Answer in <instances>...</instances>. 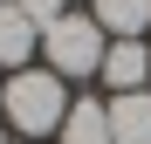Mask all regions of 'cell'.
<instances>
[{
    "label": "cell",
    "instance_id": "6da1fadb",
    "mask_svg": "<svg viewBox=\"0 0 151 144\" xmlns=\"http://www.w3.org/2000/svg\"><path fill=\"white\" fill-rule=\"evenodd\" d=\"M0 110H7V124L21 137H48V130H62V117H69V96H62V76L55 69H14L7 82H0Z\"/></svg>",
    "mask_w": 151,
    "mask_h": 144
},
{
    "label": "cell",
    "instance_id": "7a4b0ae2",
    "mask_svg": "<svg viewBox=\"0 0 151 144\" xmlns=\"http://www.w3.org/2000/svg\"><path fill=\"white\" fill-rule=\"evenodd\" d=\"M41 48H48V69H55L62 82H76V76H103L110 34L96 28V14H55L41 28Z\"/></svg>",
    "mask_w": 151,
    "mask_h": 144
},
{
    "label": "cell",
    "instance_id": "3957f363",
    "mask_svg": "<svg viewBox=\"0 0 151 144\" xmlns=\"http://www.w3.org/2000/svg\"><path fill=\"white\" fill-rule=\"evenodd\" d=\"M35 41H41V21L21 7V0H7V7H0V69H28Z\"/></svg>",
    "mask_w": 151,
    "mask_h": 144
},
{
    "label": "cell",
    "instance_id": "277c9868",
    "mask_svg": "<svg viewBox=\"0 0 151 144\" xmlns=\"http://www.w3.org/2000/svg\"><path fill=\"white\" fill-rule=\"evenodd\" d=\"M103 82H110L117 96L144 89V82H151V48H144V41H110V55H103Z\"/></svg>",
    "mask_w": 151,
    "mask_h": 144
},
{
    "label": "cell",
    "instance_id": "5b68a950",
    "mask_svg": "<svg viewBox=\"0 0 151 144\" xmlns=\"http://www.w3.org/2000/svg\"><path fill=\"white\" fill-rule=\"evenodd\" d=\"M110 144H151V89L110 96Z\"/></svg>",
    "mask_w": 151,
    "mask_h": 144
},
{
    "label": "cell",
    "instance_id": "8992f818",
    "mask_svg": "<svg viewBox=\"0 0 151 144\" xmlns=\"http://www.w3.org/2000/svg\"><path fill=\"white\" fill-rule=\"evenodd\" d=\"M96 28L117 41H144L151 28V0H96Z\"/></svg>",
    "mask_w": 151,
    "mask_h": 144
},
{
    "label": "cell",
    "instance_id": "52a82bcc",
    "mask_svg": "<svg viewBox=\"0 0 151 144\" xmlns=\"http://www.w3.org/2000/svg\"><path fill=\"white\" fill-rule=\"evenodd\" d=\"M62 144H110V103H96V96L69 103V117H62Z\"/></svg>",
    "mask_w": 151,
    "mask_h": 144
},
{
    "label": "cell",
    "instance_id": "ba28073f",
    "mask_svg": "<svg viewBox=\"0 0 151 144\" xmlns=\"http://www.w3.org/2000/svg\"><path fill=\"white\" fill-rule=\"evenodd\" d=\"M21 7H28V14L41 21V28H48V21H55V14H69V0H21Z\"/></svg>",
    "mask_w": 151,
    "mask_h": 144
},
{
    "label": "cell",
    "instance_id": "9c48e42d",
    "mask_svg": "<svg viewBox=\"0 0 151 144\" xmlns=\"http://www.w3.org/2000/svg\"><path fill=\"white\" fill-rule=\"evenodd\" d=\"M0 144H7V130H0Z\"/></svg>",
    "mask_w": 151,
    "mask_h": 144
}]
</instances>
